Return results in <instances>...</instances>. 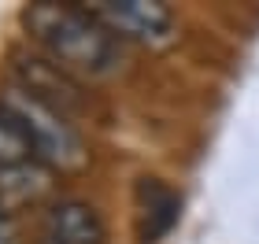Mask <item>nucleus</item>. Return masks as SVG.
I'll list each match as a JSON object with an SVG mask.
<instances>
[{
  "instance_id": "1",
  "label": "nucleus",
  "mask_w": 259,
  "mask_h": 244,
  "mask_svg": "<svg viewBox=\"0 0 259 244\" xmlns=\"http://www.w3.org/2000/svg\"><path fill=\"white\" fill-rule=\"evenodd\" d=\"M22 26L63 74L108 78L122 67V41L85 4L37 0L22 11Z\"/></svg>"
},
{
  "instance_id": "2",
  "label": "nucleus",
  "mask_w": 259,
  "mask_h": 244,
  "mask_svg": "<svg viewBox=\"0 0 259 244\" xmlns=\"http://www.w3.org/2000/svg\"><path fill=\"white\" fill-rule=\"evenodd\" d=\"M0 100L22 119L33 148H37V159L49 170H56V174H78L89 163V148H85V141H81V133L70 126L67 111L52 108V104H45L37 96H30V92L19 89V85H11Z\"/></svg>"
},
{
  "instance_id": "3",
  "label": "nucleus",
  "mask_w": 259,
  "mask_h": 244,
  "mask_svg": "<svg viewBox=\"0 0 259 244\" xmlns=\"http://www.w3.org/2000/svg\"><path fill=\"white\" fill-rule=\"evenodd\" d=\"M119 41L134 44H167L174 37V11L159 0H93L85 4Z\"/></svg>"
},
{
  "instance_id": "4",
  "label": "nucleus",
  "mask_w": 259,
  "mask_h": 244,
  "mask_svg": "<svg viewBox=\"0 0 259 244\" xmlns=\"http://www.w3.org/2000/svg\"><path fill=\"white\" fill-rule=\"evenodd\" d=\"M33 244H108V226L85 200H56L45 207Z\"/></svg>"
},
{
  "instance_id": "5",
  "label": "nucleus",
  "mask_w": 259,
  "mask_h": 244,
  "mask_svg": "<svg viewBox=\"0 0 259 244\" xmlns=\"http://www.w3.org/2000/svg\"><path fill=\"white\" fill-rule=\"evenodd\" d=\"M182 196L163 178H141L137 181V237L141 244L163 240L178 222Z\"/></svg>"
},
{
  "instance_id": "6",
  "label": "nucleus",
  "mask_w": 259,
  "mask_h": 244,
  "mask_svg": "<svg viewBox=\"0 0 259 244\" xmlns=\"http://www.w3.org/2000/svg\"><path fill=\"white\" fill-rule=\"evenodd\" d=\"M15 78H19V89H26L30 96L52 104L60 111H67V104L78 100V89L70 81V74H63L52 60H41V56H19Z\"/></svg>"
},
{
  "instance_id": "7",
  "label": "nucleus",
  "mask_w": 259,
  "mask_h": 244,
  "mask_svg": "<svg viewBox=\"0 0 259 244\" xmlns=\"http://www.w3.org/2000/svg\"><path fill=\"white\" fill-rule=\"evenodd\" d=\"M56 189V170L45 163H22V167L0 170V207L8 215H15L19 207H33Z\"/></svg>"
},
{
  "instance_id": "8",
  "label": "nucleus",
  "mask_w": 259,
  "mask_h": 244,
  "mask_svg": "<svg viewBox=\"0 0 259 244\" xmlns=\"http://www.w3.org/2000/svg\"><path fill=\"white\" fill-rule=\"evenodd\" d=\"M22 163H41L37 159V148H33L22 119L8 108L4 100H0V170L22 167Z\"/></svg>"
},
{
  "instance_id": "9",
  "label": "nucleus",
  "mask_w": 259,
  "mask_h": 244,
  "mask_svg": "<svg viewBox=\"0 0 259 244\" xmlns=\"http://www.w3.org/2000/svg\"><path fill=\"white\" fill-rule=\"evenodd\" d=\"M0 244H19V229H15V218H11L4 207H0Z\"/></svg>"
}]
</instances>
